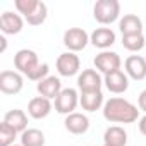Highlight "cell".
Instances as JSON below:
<instances>
[{
	"label": "cell",
	"instance_id": "cell-1",
	"mask_svg": "<svg viewBox=\"0 0 146 146\" xmlns=\"http://www.w3.org/2000/svg\"><path fill=\"white\" fill-rule=\"evenodd\" d=\"M103 117H105V120H108L112 124H132L137 120L139 110L131 102H127L120 96H113L105 102Z\"/></svg>",
	"mask_w": 146,
	"mask_h": 146
},
{
	"label": "cell",
	"instance_id": "cell-2",
	"mask_svg": "<svg viewBox=\"0 0 146 146\" xmlns=\"http://www.w3.org/2000/svg\"><path fill=\"white\" fill-rule=\"evenodd\" d=\"M120 16V4L117 0H98L93 7V17L100 24H112Z\"/></svg>",
	"mask_w": 146,
	"mask_h": 146
},
{
	"label": "cell",
	"instance_id": "cell-3",
	"mask_svg": "<svg viewBox=\"0 0 146 146\" xmlns=\"http://www.w3.org/2000/svg\"><path fill=\"white\" fill-rule=\"evenodd\" d=\"M79 103V95L74 88H64L60 91V95L55 98V110L62 115H70L74 113L76 107Z\"/></svg>",
	"mask_w": 146,
	"mask_h": 146
},
{
	"label": "cell",
	"instance_id": "cell-4",
	"mask_svg": "<svg viewBox=\"0 0 146 146\" xmlns=\"http://www.w3.org/2000/svg\"><path fill=\"white\" fill-rule=\"evenodd\" d=\"M93 62H95L96 70L102 72L103 76L112 74V72H115V70H120V65H122V60H120L119 53H115V52H108V50L98 53V55L95 57Z\"/></svg>",
	"mask_w": 146,
	"mask_h": 146
},
{
	"label": "cell",
	"instance_id": "cell-5",
	"mask_svg": "<svg viewBox=\"0 0 146 146\" xmlns=\"http://www.w3.org/2000/svg\"><path fill=\"white\" fill-rule=\"evenodd\" d=\"M78 86L81 93H96V91H102L103 79L96 69H84L78 76Z\"/></svg>",
	"mask_w": 146,
	"mask_h": 146
},
{
	"label": "cell",
	"instance_id": "cell-6",
	"mask_svg": "<svg viewBox=\"0 0 146 146\" xmlns=\"http://www.w3.org/2000/svg\"><path fill=\"white\" fill-rule=\"evenodd\" d=\"M14 65H16L17 72H21V74H24V76H29L31 72L40 65V60H38L36 52L23 48V50H19L14 55Z\"/></svg>",
	"mask_w": 146,
	"mask_h": 146
},
{
	"label": "cell",
	"instance_id": "cell-7",
	"mask_svg": "<svg viewBox=\"0 0 146 146\" xmlns=\"http://www.w3.org/2000/svg\"><path fill=\"white\" fill-rule=\"evenodd\" d=\"M24 86V79L17 70H2L0 72V91L4 95H17Z\"/></svg>",
	"mask_w": 146,
	"mask_h": 146
},
{
	"label": "cell",
	"instance_id": "cell-8",
	"mask_svg": "<svg viewBox=\"0 0 146 146\" xmlns=\"http://www.w3.org/2000/svg\"><path fill=\"white\" fill-rule=\"evenodd\" d=\"M90 41V35L83 28H69L64 33V45L69 48V52H81L86 48Z\"/></svg>",
	"mask_w": 146,
	"mask_h": 146
},
{
	"label": "cell",
	"instance_id": "cell-9",
	"mask_svg": "<svg viewBox=\"0 0 146 146\" xmlns=\"http://www.w3.org/2000/svg\"><path fill=\"white\" fill-rule=\"evenodd\" d=\"M55 65H57V70H58L60 76L70 78V76H76L78 72H79L81 60H79V57L74 52H65V53H60L58 55Z\"/></svg>",
	"mask_w": 146,
	"mask_h": 146
},
{
	"label": "cell",
	"instance_id": "cell-10",
	"mask_svg": "<svg viewBox=\"0 0 146 146\" xmlns=\"http://www.w3.org/2000/svg\"><path fill=\"white\" fill-rule=\"evenodd\" d=\"M124 69L127 78L134 81H143L146 78V58L141 55H131L124 62Z\"/></svg>",
	"mask_w": 146,
	"mask_h": 146
},
{
	"label": "cell",
	"instance_id": "cell-11",
	"mask_svg": "<svg viewBox=\"0 0 146 146\" xmlns=\"http://www.w3.org/2000/svg\"><path fill=\"white\" fill-rule=\"evenodd\" d=\"M103 84L107 86V90L113 95H120V93H125L127 88H129V78L127 74L120 69V70H115L112 74H107L103 78Z\"/></svg>",
	"mask_w": 146,
	"mask_h": 146
},
{
	"label": "cell",
	"instance_id": "cell-12",
	"mask_svg": "<svg viewBox=\"0 0 146 146\" xmlns=\"http://www.w3.org/2000/svg\"><path fill=\"white\" fill-rule=\"evenodd\" d=\"M24 21L19 14H14L11 11H5L0 16V29L4 35H19L23 31Z\"/></svg>",
	"mask_w": 146,
	"mask_h": 146
},
{
	"label": "cell",
	"instance_id": "cell-13",
	"mask_svg": "<svg viewBox=\"0 0 146 146\" xmlns=\"http://www.w3.org/2000/svg\"><path fill=\"white\" fill-rule=\"evenodd\" d=\"M64 125L65 129L70 132V134H84L88 129H90V119L84 115V113H79V112H74V113H70L65 117L64 120Z\"/></svg>",
	"mask_w": 146,
	"mask_h": 146
},
{
	"label": "cell",
	"instance_id": "cell-14",
	"mask_svg": "<svg viewBox=\"0 0 146 146\" xmlns=\"http://www.w3.org/2000/svg\"><path fill=\"white\" fill-rule=\"evenodd\" d=\"M36 90H38L40 96H43V98H46V100H55V98L60 95V91H62L64 88H62V83H60L58 78L48 76V78H45L43 81L38 83Z\"/></svg>",
	"mask_w": 146,
	"mask_h": 146
},
{
	"label": "cell",
	"instance_id": "cell-15",
	"mask_svg": "<svg viewBox=\"0 0 146 146\" xmlns=\"http://www.w3.org/2000/svg\"><path fill=\"white\" fill-rule=\"evenodd\" d=\"M90 41L93 46L100 48V50H107L115 43V33L110 28H96L91 35H90Z\"/></svg>",
	"mask_w": 146,
	"mask_h": 146
},
{
	"label": "cell",
	"instance_id": "cell-16",
	"mask_svg": "<svg viewBox=\"0 0 146 146\" xmlns=\"http://www.w3.org/2000/svg\"><path fill=\"white\" fill-rule=\"evenodd\" d=\"M52 108H53V107H52L50 100H46V98H43V96H35V98H31L29 103H28V113H29V117H33V119H36V120L48 117L50 112H52Z\"/></svg>",
	"mask_w": 146,
	"mask_h": 146
},
{
	"label": "cell",
	"instance_id": "cell-17",
	"mask_svg": "<svg viewBox=\"0 0 146 146\" xmlns=\"http://www.w3.org/2000/svg\"><path fill=\"white\" fill-rule=\"evenodd\" d=\"M119 29H120L122 36L141 35V33H143V21H141L136 14H125V16L119 21Z\"/></svg>",
	"mask_w": 146,
	"mask_h": 146
},
{
	"label": "cell",
	"instance_id": "cell-18",
	"mask_svg": "<svg viewBox=\"0 0 146 146\" xmlns=\"http://www.w3.org/2000/svg\"><path fill=\"white\" fill-rule=\"evenodd\" d=\"M103 144L108 146H125L127 144V132L120 125H110L103 134Z\"/></svg>",
	"mask_w": 146,
	"mask_h": 146
},
{
	"label": "cell",
	"instance_id": "cell-19",
	"mask_svg": "<svg viewBox=\"0 0 146 146\" xmlns=\"http://www.w3.org/2000/svg\"><path fill=\"white\" fill-rule=\"evenodd\" d=\"M4 122H7L11 127H14L17 132H24L28 129V115L24 113V110H19V108H14V110H9L5 115H4Z\"/></svg>",
	"mask_w": 146,
	"mask_h": 146
},
{
	"label": "cell",
	"instance_id": "cell-20",
	"mask_svg": "<svg viewBox=\"0 0 146 146\" xmlns=\"http://www.w3.org/2000/svg\"><path fill=\"white\" fill-rule=\"evenodd\" d=\"M79 103L83 107V110L86 112H96L102 108L103 103V93L102 91H96V93H81L79 96Z\"/></svg>",
	"mask_w": 146,
	"mask_h": 146
},
{
	"label": "cell",
	"instance_id": "cell-21",
	"mask_svg": "<svg viewBox=\"0 0 146 146\" xmlns=\"http://www.w3.org/2000/svg\"><path fill=\"white\" fill-rule=\"evenodd\" d=\"M23 146H45V134L40 129H26L21 134Z\"/></svg>",
	"mask_w": 146,
	"mask_h": 146
},
{
	"label": "cell",
	"instance_id": "cell-22",
	"mask_svg": "<svg viewBox=\"0 0 146 146\" xmlns=\"http://www.w3.org/2000/svg\"><path fill=\"white\" fill-rule=\"evenodd\" d=\"M146 45L144 35H129V36H122V46L129 52H141Z\"/></svg>",
	"mask_w": 146,
	"mask_h": 146
},
{
	"label": "cell",
	"instance_id": "cell-23",
	"mask_svg": "<svg viewBox=\"0 0 146 146\" xmlns=\"http://www.w3.org/2000/svg\"><path fill=\"white\" fill-rule=\"evenodd\" d=\"M46 16H48V9H46V4L45 2H40L38 4V7L28 16V17H24L26 21H28V24L29 26H41L45 21H46Z\"/></svg>",
	"mask_w": 146,
	"mask_h": 146
},
{
	"label": "cell",
	"instance_id": "cell-24",
	"mask_svg": "<svg viewBox=\"0 0 146 146\" xmlns=\"http://www.w3.org/2000/svg\"><path fill=\"white\" fill-rule=\"evenodd\" d=\"M16 137H17V131L14 127H11L7 122L2 120V124H0V146H12V144H16L14 143Z\"/></svg>",
	"mask_w": 146,
	"mask_h": 146
},
{
	"label": "cell",
	"instance_id": "cell-25",
	"mask_svg": "<svg viewBox=\"0 0 146 146\" xmlns=\"http://www.w3.org/2000/svg\"><path fill=\"white\" fill-rule=\"evenodd\" d=\"M38 4H40V0H16V2H14L17 12L23 14L24 17H28V16L38 7Z\"/></svg>",
	"mask_w": 146,
	"mask_h": 146
},
{
	"label": "cell",
	"instance_id": "cell-26",
	"mask_svg": "<svg viewBox=\"0 0 146 146\" xmlns=\"http://www.w3.org/2000/svg\"><path fill=\"white\" fill-rule=\"evenodd\" d=\"M48 70H50V67H48V64H40L31 74L28 76V79H31V81H36V83H40V81H43L45 78H48Z\"/></svg>",
	"mask_w": 146,
	"mask_h": 146
},
{
	"label": "cell",
	"instance_id": "cell-27",
	"mask_svg": "<svg viewBox=\"0 0 146 146\" xmlns=\"http://www.w3.org/2000/svg\"><path fill=\"white\" fill-rule=\"evenodd\" d=\"M137 107H139V110H143V112L146 113V90H143V91L139 93V98H137Z\"/></svg>",
	"mask_w": 146,
	"mask_h": 146
},
{
	"label": "cell",
	"instance_id": "cell-28",
	"mask_svg": "<svg viewBox=\"0 0 146 146\" xmlns=\"http://www.w3.org/2000/svg\"><path fill=\"white\" fill-rule=\"evenodd\" d=\"M137 127H139V132H141L143 136H146V115H143V117L139 119Z\"/></svg>",
	"mask_w": 146,
	"mask_h": 146
},
{
	"label": "cell",
	"instance_id": "cell-29",
	"mask_svg": "<svg viewBox=\"0 0 146 146\" xmlns=\"http://www.w3.org/2000/svg\"><path fill=\"white\" fill-rule=\"evenodd\" d=\"M0 41H2V52H5V48H7V40L2 36V38H0Z\"/></svg>",
	"mask_w": 146,
	"mask_h": 146
},
{
	"label": "cell",
	"instance_id": "cell-30",
	"mask_svg": "<svg viewBox=\"0 0 146 146\" xmlns=\"http://www.w3.org/2000/svg\"><path fill=\"white\" fill-rule=\"evenodd\" d=\"M12 146H23V144H12Z\"/></svg>",
	"mask_w": 146,
	"mask_h": 146
},
{
	"label": "cell",
	"instance_id": "cell-31",
	"mask_svg": "<svg viewBox=\"0 0 146 146\" xmlns=\"http://www.w3.org/2000/svg\"><path fill=\"white\" fill-rule=\"evenodd\" d=\"M103 146H108V144H103Z\"/></svg>",
	"mask_w": 146,
	"mask_h": 146
}]
</instances>
